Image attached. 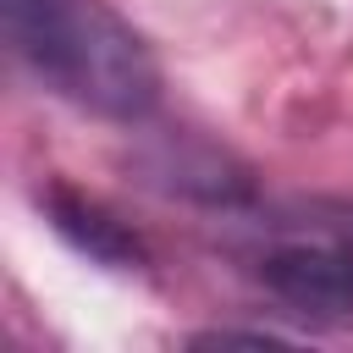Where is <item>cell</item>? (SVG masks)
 I'll return each mask as SVG.
<instances>
[{
	"instance_id": "obj_1",
	"label": "cell",
	"mask_w": 353,
	"mask_h": 353,
	"mask_svg": "<svg viewBox=\"0 0 353 353\" xmlns=\"http://www.w3.org/2000/svg\"><path fill=\"white\" fill-rule=\"evenodd\" d=\"M6 39L55 94L110 121H138L160 99L149 44L105 0H0Z\"/></svg>"
},
{
	"instance_id": "obj_2",
	"label": "cell",
	"mask_w": 353,
	"mask_h": 353,
	"mask_svg": "<svg viewBox=\"0 0 353 353\" xmlns=\"http://www.w3.org/2000/svg\"><path fill=\"white\" fill-rule=\"evenodd\" d=\"M50 221L83 248V254H94V259H105V265H138V237H127V226L121 221H110L94 199H77V193H50Z\"/></svg>"
}]
</instances>
